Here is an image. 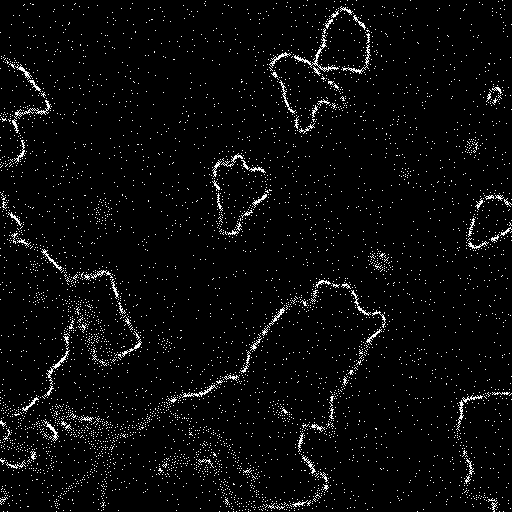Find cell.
I'll use <instances>...</instances> for the list:
<instances>
[{"label": "cell", "instance_id": "cell-1", "mask_svg": "<svg viewBox=\"0 0 512 512\" xmlns=\"http://www.w3.org/2000/svg\"><path fill=\"white\" fill-rule=\"evenodd\" d=\"M269 68L281 85L284 103L294 116L295 127L300 133L313 128L317 109L322 103L339 110L347 105L341 88L301 56L281 53L271 60Z\"/></svg>", "mask_w": 512, "mask_h": 512}, {"label": "cell", "instance_id": "cell-2", "mask_svg": "<svg viewBox=\"0 0 512 512\" xmlns=\"http://www.w3.org/2000/svg\"><path fill=\"white\" fill-rule=\"evenodd\" d=\"M49 110V101L31 75L0 56V163H14L25 153L16 119Z\"/></svg>", "mask_w": 512, "mask_h": 512}, {"label": "cell", "instance_id": "cell-3", "mask_svg": "<svg viewBox=\"0 0 512 512\" xmlns=\"http://www.w3.org/2000/svg\"><path fill=\"white\" fill-rule=\"evenodd\" d=\"M217 190L221 227L228 225V235L236 234L242 219L269 194V178L261 167H250L241 154L231 161L220 160L212 170Z\"/></svg>", "mask_w": 512, "mask_h": 512}, {"label": "cell", "instance_id": "cell-4", "mask_svg": "<svg viewBox=\"0 0 512 512\" xmlns=\"http://www.w3.org/2000/svg\"><path fill=\"white\" fill-rule=\"evenodd\" d=\"M371 36L368 28L346 7L337 9L327 20L314 65L323 71L343 70L361 73L370 61Z\"/></svg>", "mask_w": 512, "mask_h": 512}, {"label": "cell", "instance_id": "cell-5", "mask_svg": "<svg viewBox=\"0 0 512 512\" xmlns=\"http://www.w3.org/2000/svg\"><path fill=\"white\" fill-rule=\"evenodd\" d=\"M511 205L500 195H488L477 206L469 230L471 245H483L510 230Z\"/></svg>", "mask_w": 512, "mask_h": 512}, {"label": "cell", "instance_id": "cell-6", "mask_svg": "<svg viewBox=\"0 0 512 512\" xmlns=\"http://www.w3.org/2000/svg\"><path fill=\"white\" fill-rule=\"evenodd\" d=\"M46 298H47V294L45 292L37 291L32 296V302L36 305L41 304L46 300Z\"/></svg>", "mask_w": 512, "mask_h": 512}, {"label": "cell", "instance_id": "cell-7", "mask_svg": "<svg viewBox=\"0 0 512 512\" xmlns=\"http://www.w3.org/2000/svg\"><path fill=\"white\" fill-rule=\"evenodd\" d=\"M463 454H464V457L468 463V466H469V474L468 476L466 477L465 481H464V484L467 485L471 479V476H472V473H473V466H472V463L470 461V459L468 458L467 456V452H466V449L463 448Z\"/></svg>", "mask_w": 512, "mask_h": 512}, {"label": "cell", "instance_id": "cell-8", "mask_svg": "<svg viewBox=\"0 0 512 512\" xmlns=\"http://www.w3.org/2000/svg\"><path fill=\"white\" fill-rule=\"evenodd\" d=\"M41 266L42 264L37 260L31 262V270L34 272L39 271L41 269Z\"/></svg>", "mask_w": 512, "mask_h": 512}]
</instances>
